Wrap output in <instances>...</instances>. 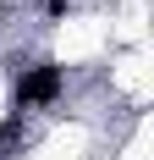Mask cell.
I'll return each instance as SVG.
<instances>
[{
  "instance_id": "obj_1",
  "label": "cell",
  "mask_w": 154,
  "mask_h": 160,
  "mask_svg": "<svg viewBox=\"0 0 154 160\" xmlns=\"http://www.w3.org/2000/svg\"><path fill=\"white\" fill-rule=\"evenodd\" d=\"M66 88V72L61 66H33V72H22V83H17V105H50V99H61Z\"/></svg>"
}]
</instances>
